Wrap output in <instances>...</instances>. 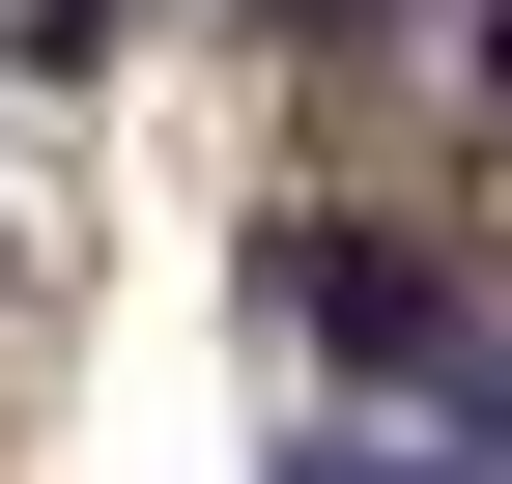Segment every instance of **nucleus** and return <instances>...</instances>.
<instances>
[{"mask_svg": "<svg viewBox=\"0 0 512 484\" xmlns=\"http://www.w3.org/2000/svg\"><path fill=\"white\" fill-rule=\"evenodd\" d=\"M285 484H427V456H399V428H342V456H285ZM456 484H484V456H456Z\"/></svg>", "mask_w": 512, "mask_h": 484, "instance_id": "obj_1", "label": "nucleus"}, {"mask_svg": "<svg viewBox=\"0 0 512 484\" xmlns=\"http://www.w3.org/2000/svg\"><path fill=\"white\" fill-rule=\"evenodd\" d=\"M484 114H512V0H484Z\"/></svg>", "mask_w": 512, "mask_h": 484, "instance_id": "obj_2", "label": "nucleus"}, {"mask_svg": "<svg viewBox=\"0 0 512 484\" xmlns=\"http://www.w3.org/2000/svg\"><path fill=\"white\" fill-rule=\"evenodd\" d=\"M313 29H370V0H313Z\"/></svg>", "mask_w": 512, "mask_h": 484, "instance_id": "obj_3", "label": "nucleus"}]
</instances>
